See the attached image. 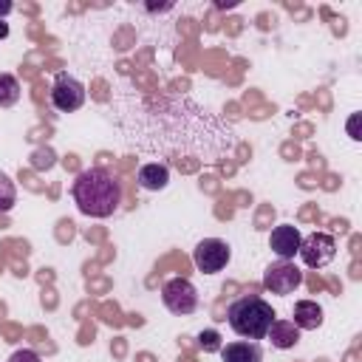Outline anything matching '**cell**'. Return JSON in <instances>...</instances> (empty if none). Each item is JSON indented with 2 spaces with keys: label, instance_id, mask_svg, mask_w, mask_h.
<instances>
[{
  "label": "cell",
  "instance_id": "3",
  "mask_svg": "<svg viewBox=\"0 0 362 362\" xmlns=\"http://www.w3.org/2000/svg\"><path fill=\"white\" fill-rule=\"evenodd\" d=\"M297 255L308 269H322L337 257V240L328 232H311L300 240Z\"/></svg>",
  "mask_w": 362,
  "mask_h": 362
},
{
  "label": "cell",
  "instance_id": "13",
  "mask_svg": "<svg viewBox=\"0 0 362 362\" xmlns=\"http://www.w3.org/2000/svg\"><path fill=\"white\" fill-rule=\"evenodd\" d=\"M20 99V82L11 74H0V107H11Z\"/></svg>",
  "mask_w": 362,
  "mask_h": 362
},
{
  "label": "cell",
  "instance_id": "12",
  "mask_svg": "<svg viewBox=\"0 0 362 362\" xmlns=\"http://www.w3.org/2000/svg\"><path fill=\"white\" fill-rule=\"evenodd\" d=\"M136 181H139V187H141V189L158 192V189H164V187L170 184V170H167V164L153 161V164H144V167L139 170Z\"/></svg>",
  "mask_w": 362,
  "mask_h": 362
},
{
  "label": "cell",
  "instance_id": "14",
  "mask_svg": "<svg viewBox=\"0 0 362 362\" xmlns=\"http://www.w3.org/2000/svg\"><path fill=\"white\" fill-rule=\"evenodd\" d=\"M17 204V189H14V181L0 173V215H6L11 206Z\"/></svg>",
  "mask_w": 362,
  "mask_h": 362
},
{
  "label": "cell",
  "instance_id": "4",
  "mask_svg": "<svg viewBox=\"0 0 362 362\" xmlns=\"http://www.w3.org/2000/svg\"><path fill=\"white\" fill-rule=\"evenodd\" d=\"M161 300H164L167 311H173L178 317L192 314L198 308V291H195V286L187 277H170L161 286Z\"/></svg>",
  "mask_w": 362,
  "mask_h": 362
},
{
  "label": "cell",
  "instance_id": "2",
  "mask_svg": "<svg viewBox=\"0 0 362 362\" xmlns=\"http://www.w3.org/2000/svg\"><path fill=\"white\" fill-rule=\"evenodd\" d=\"M277 320V314H274V308H272V303H266L263 297H257V294H243V297H238L229 308H226V322H229V328L238 334V337H243V339H263L266 337V331H269V325Z\"/></svg>",
  "mask_w": 362,
  "mask_h": 362
},
{
  "label": "cell",
  "instance_id": "17",
  "mask_svg": "<svg viewBox=\"0 0 362 362\" xmlns=\"http://www.w3.org/2000/svg\"><path fill=\"white\" fill-rule=\"evenodd\" d=\"M348 133H351V139H362V136H359V113H354V116L348 119Z\"/></svg>",
  "mask_w": 362,
  "mask_h": 362
},
{
  "label": "cell",
  "instance_id": "9",
  "mask_svg": "<svg viewBox=\"0 0 362 362\" xmlns=\"http://www.w3.org/2000/svg\"><path fill=\"white\" fill-rule=\"evenodd\" d=\"M221 359L223 362H263V351L252 339H238L221 345Z\"/></svg>",
  "mask_w": 362,
  "mask_h": 362
},
{
  "label": "cell",
  "instance_id": "8",
  "mask_svg": "<svg viewBox=\"0 0 362 362\" xmlns=\"http://www.w3.org/2000/svg\"><path fill=\"white\" fill-rule=\"evenodd\" d=\"M300 240H303V235H300L297 226L280 223V226H274L272 235H269V249H272L280 260H291V257L297 255V249H300Z\"/></svg>",
  "mask_w": 362,
  "mask_h": 362
},
{
  "label": "cell",
  "instance_id": "5",
  "mask_svg": "<svg viewBox=\"0 0 362 362\" xmlns=\"http://www.w3.org/2000/svg\"><path fill=\"white\" fill-rule=\"evenodd\" d=\"M48 96H51V105L59 113H74L85 105V85L71 74H57Z\"/></svg>",
  "mask_w": 362,
  "mask_h": 362
},
{
  "label": "cell",
  "instance_id": "7",
  "mask_svg": "<svg viewBox=\"0 0 362 362\" xmlns=\"http://www.w3.org/2000/svg\"><path fill=\"white\" fill-rule=\"evenodd\" d=\"M303 286V272L291 260H277L263 272V288L272 294H291Z\"/></svg>",
  "mask_w": 362,
  "mask_h": 362
},
{
  "label": "cell",
  "instance_id": "1",
  "mask_svg": "<svg viewBox=\"0 0 362 362\" xmlns=\"http://www.w3.org/2000/svg\"><path fill=\"white\" fill-rule=\"evenodd\" d=\"M71 198L88 218H110L122 204V184L105 167L82 170L71 184Z\"/></svg>",
  "mask_w": 362,
  "mask_h": 362
},
{
  "label": "cell",
  "instance_id": "19",
  "mask_svg": "<svg viewBox=\"0 0 362 362\" xmlns=\"http://www.w3.org/2000/svg\"><path fill=\"white\" fill-rule=\"evenodd\" d=\"M8 11H11V3L8 0H0V17H6Z\"/></svg>",
  "mask_w": 362,
  "mask_h": 362
},
{
  "label": "cell",
  "instance_id": "11",
  "mask_svg": "<svg viewBox=\"0 0 362 362\" xmlns=\"http://www.w3.org/2000/svg\"><path fill=\"white\" fill-rule=\"evenodd\" d=\"M266 337L272 339V345H274V348L288 351V348H294V345L300 342V328H297L291 320H274V322L269 325Z\"/></svg>",
  "mask_w": 362,
  "mask_h": 362
},
{
  "label": "cell",
  "instance_id": "10",
  "mask_svg": "<svg viewBox=\"0 0 362 362\" xmlns=\"http://www.w3.org/2000/svg\"><path fill=\"white\" fill-rule=\"evenodd\" d=\"M291 317H294L291 322H294L300 331H317V328L322 325V308H320V303H314V300H297Z\"/></svg>",
  "mask_w": 362,
  "mask_h": 362
},
{
  "label": "cell",
  "instance_id": "18",
  "mask_svg": "<svg viewBox=\"0 0 362 362\" xmlns=\"http://www.w3.org/2000/svg\"><path fill=\"white\" fill-rule=\"evenodd\" d=\"M54 164V156L51 153H45V167H51ZM34 167H42V153H37L34 156Z\"/></svg>",
  "mask_w": 362,
  "mask_h": 362
},
{
  "label": "cell",
  "instance_id": "6",
  "mask_svg": "<svg viewBox=\"0 0 362 362\" xmlns=\"http://www.w3.org/2000/svg\"><path fill=\"white\" fill-rule=\"evenodd\" d=\"M229 257H232V249H229V243L221 240V238H204V240L192 249V263H195V269L204 272V274L221 272V269L229 263Z\"/></svg>",
  "mask_w": 362,
  "mask_h": 362
},
{
  "label": "cell",
  "instance_id": "20",
  "mask_svg": "<svg viewBox=\"0 0 362 362\" xmlns=\"http://www.w3.org/2000/svg\"><path fill=\"white\" fill-rule=\"evenodd\" d=\"M3 37H8V25L0 20V40H3Z\"/></svg>",
  "mask_w": 362,
  "mask_h": 362
},
{
  "label": "cell",
  "instance_id": "16",
  "mask_svg": "<svg viewBox=\"0 0 362 362\" xmlns=\"http://www.w3.org/2000/svg\"><path fill=\"white\" fill-rule=\"evenodd\" d=\"M8 362H42V359H40L37 351H31V348H20V351H14V354L8 356Z\"/></svg>",
  "mask_w": 362,
  "mask_h": 362
},
{
  "label": "cell",
  "instance_id": "15",
  "mask_svg": "<svg viewBox=\"0 0 362 362\" xmlns=\"http://www.w3.org/2000/svg\"><path fill=\"white\" fill-rule=\"evenodd\" d=\"M198 345H201L206 354H215V351H221V334H218L215 328H206V331L198 334Z\"/></svg>",
  "mask_w": 362,
  "mask_h": 362
}]
</instances>
